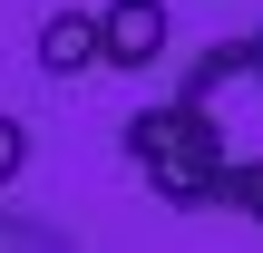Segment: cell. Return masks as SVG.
<instances>
[{
    "label": "cell",
    "instance_id": "6da1fadb",
    "mask_svg": "<svg viewBox=\"0 0 263 253\" xmlns=\"http://www.w3.org/2000/svg\"><path fill=\"white\" fill-rule=\"evenodd\" d=\"M205 127V156H215V205H234L244 224H263V29L254 39H224L185 68L176 88Z\"/></svg>",
    "mask_w": 263,
    "mask_h": 253
},
{
    "label": "cell",
    "instance_id": "7a4b0ae2",
    "mask_svg": "<svg viewBox=\"0 0 263 253\" xmlns=\"http://www.w3.org/2000/svg\"><path fill=\"white\" fill-rule=\"evenodd\" d=\"M117 146H127V166H137L176 215H205V205H215V156H205V127H195V107H185V98L137 107Z\"/></svg>",
    "mask_w": 263,
    "mask_h": 253
},
{
    "label": "cell",
    "instance_id": "3957f363",
    "mask_svg": "<svg viewBox=\"0 0 263 253\" xmlns=\"http://www.w3.org/2000/svg\"><path fill=\"white\" fill-rule=\"evenodd\" d=\"M166 39H176L166 0H107V10H98V49H107V68H156Z\"/></svg>",
    "mask_w": 263,
    "mask_h": 253
},
{
    "label": "cell",
    "instance_id": "277c9868",
    "mask_svg": "<svg viewBox=\"0 0 263 253\" xmlns=\"http://www.w3.org/2000/svg\"><path fill=\"white\" fill-rule=\"evenodd\" d=\"M107 49H98V10H59L49 29H39V68L49 78H78V68H98Z\"/></svg>",
    "mask_w": 263,
    "mask_h": 253
},
{
    "label": "cell",
    "instance_id": "5b68a950",
    "mask_svg": "<svg viewBox=\"0 0 263 253\" xmlns=\"http://www.w3.org/2000/svg\"><path fill=\"white\" fill-rule=\"evenodd\" d=\"M20 166H29V127H20V117H0V195H10V176H20Z\"/></svg>",
    "mask_w": 263,
    "mask_h": 253
}]
</instances>
